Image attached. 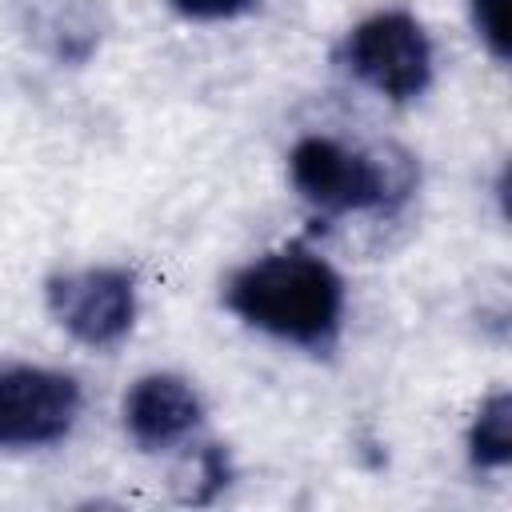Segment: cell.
<instances>
[{"instance_id":"7","label":"cell","mask_w":512,"mask_h":512,"mask_svg":"<svg viewBox=\"0 0 512 512\" xmlns=\"http://www.w3.org/2000/svg\"><path fill=\"white\" fill-rule=\"evenodd\" d=\"M468 456L476 468H504L512 460V396L492 392L472 428H468Z\"/></svg>"},{"instance_id":"6","label":"cell","mask_w":512,"mask_h":512,"mask_svg":"<svg viewBox=\"0 0 512 512\" xmlns=\"http://www.w3.org/2000/svg\"><path fill=\"white\" fill-rule=\"evenodd\" d=\"M200 424V396L184 376L148 372L124 396V428L136 448L164 452Z\"/></svg>"},{"instance_id":"4","label":"cell","mask_w":512,"mask_h":512,"mask_svg":"<svg viewBox=\"0 0 512 512\" xmlns=\"http://www.w3.org/2000/svg\"><path fill=\"white\" fill-rule=\"evenodd\" d=\"M48 312L72 340L88 348H112L136 320V276L124 268H80L52 276Z\"/></svg>"},{"instance_id":"5","label":"cell","mask_w":512,"mask_h":512,"mask_svg":"<svg viewBox=\"0 0 512 512\" xmlns=\"http://www.w3.org/2000/svg\"><path fill=\"white\" fill-rule=\"evenodd\" d=\"M80 384L52 368L0 372V448H40L72 432Z\"/></svg>"},{"instance_id":"9","label":"cell","mask_w":512,"mask_h":512,"mask_svg":"<svg viewBox=\"0 0 512 512\" xmlns=\"http://www.w3.org/2000/svg\"><path fill=\"white\" fill-rule=\"evenodd\" d=\"M224 484H228V452L220 444H208L196 460V480L180 492V500L184 504H208Z\"/></svg>"},{"instance_id":"2","label":"cell","mask_w":512,"mask_h":512,"mask_svg":"<svg viewBox=\"0 0 512 512\" xmlns=\"http://www.w3.org/2000/svg\"><path fill=\"white\" fill-rule=\"evenodd\" d=\"M288 176L300 200L312 208L340 212H396L416 188L412 156L396 148L352 152L328 136H304L288 152Z\"/></svg>"},{"instance_id":"10","label":"cell","mask_w":512,"mask_h":512,"mask_svg":"<svg viewBox=\"0 0 512 512\" xmlns=\"http://www.w3.org/2000/svg\"><path fill=\"white\" fill-rule=\"evenodd\" d=\"M172 8L188 20H232L252 8V0H172Z\"/></svg>"},{"instance_id":"8","label":"cell","mask_w":512,"mask_h":512,"mask_svg":"<svg viewBox=\"0 0 512 512\" xmlns=\"http://www.w3.org/2000/svg\"><path fill=\"white\" fill-rule=\"evenodd\" d=\"M472 28L484 40V48L504 64L512 56V32H508V0H468Z\"/></svg>"},{"instance_id":"1","label":"cell","mask_w":512,"mask_h":512,"mask_svg":"<svg viewBox=\"0 0 512 512\" xmlns=\"http://www.w3.org/2000/svg\"><path fill=\"white\" fill-rule=\"evenodd\" d=\"M224 304L256 332L324 352L340 336L344 284L320 256L284 248L244 264L228 280Z\"/></svg>"},{"instance_id":"3","label":"cell","mask_w":512,"mask_h":512,"mask_svg":"<svg viewBox=\"0 0 512 512\" xmlns=\"http://www.w3.org/2000/svg\"><path fill=\"white\" fill-rule=\"evenodd\" d=\"M340 64L372 92L412 100L432 80V44L408 12H376L344 36Z\"/></svg>"}]
</instances>
